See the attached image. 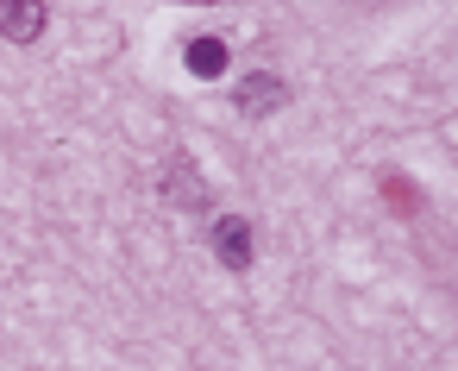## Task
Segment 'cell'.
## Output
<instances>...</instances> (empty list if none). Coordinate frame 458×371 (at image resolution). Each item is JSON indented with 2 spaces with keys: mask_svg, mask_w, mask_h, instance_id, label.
I'll return each instance as SVG.
<instances>
[{
  "mask_svg": "<svg viewBox=\"0 0 458 371\" xmlns=\"http://www.w3.org/2000/svg\"><path fill=\"white\" fill-rule=\"evenodd\" d=\"M45 7H7V0H0V39L7 45H38V32H45Z\"/></svg>",
  "mask_w": 458,
  "mask_h": 371,
  "instance_id": "3957f363",
  "label": "cell"
},
{
  "mask_svg": "<svg viewBox=\"0 0 458 371\" xmlns=\"http://www.w3.org/2000/svg\"><path fill=\"white\" fill-rule=\"evenodd\" d=\"M189 70H195L201 82L226 76V45H220V39H189Z\"/></svg>",
  "mask_w": 458,
  "mask_h": 371,
  "instance_id": "277c9868",
  "label": "cell"
},
{
  "mask_svg": "<svg viewBox=\"0 0 458 371\" xmlns=\"http://www.w3.org/2000/svg\"><path fill=\"white\" fill-rule=\"evenodd\" d=\"M214 258H220L226 271H245V264H251V227H245L239 214H220V220H214Z\"/></svg>",
  "mask_w": 458,
  "mask_h": 371,
  "instance_id": "6da1fadb",
  "label": "cell"
},
{
  "mask_svg": "<svg viewBox=\"0 0 458 371\" xmlns=\"http://www.w3.org/2000/svg\"><path fill=\"white\" fill-rule=\"evenodd\" d=\"M283 101H289V89H283V76H264V70H258V76H245V82H239V114H251V120H264V114H276Z\"/></svg>",
  "mask_w": 458,
  "mask_h": 371,
  "instance_id": "7a4b0ae2",
  "label": "cell"
}]
</instances>
